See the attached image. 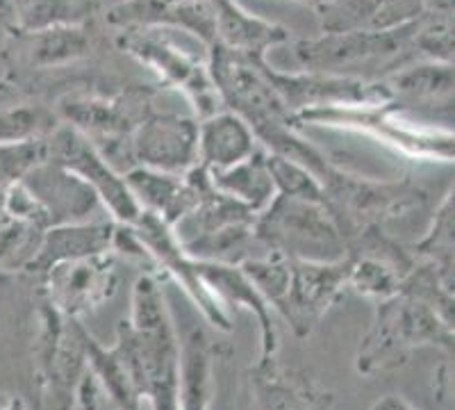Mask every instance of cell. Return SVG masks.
I'll use <instances>...</instances> for the list:
<instances>
[{
	"instance_id": "1",
	"label": "cell",
	"mask_w": 455,
	"mask_h": 410,
	"mask_svg": "<svg viewBox=\"0 0 455 410\" xmlns=\"http://www.w3.org/2000/svg\"><path fill=\"white\" fill-rule=\"evenodd\" d=\"M121 324L135 356L144 401L156 410H178L180 342L157 274L137 278L130 294V317Z\"/></svg>"
},
{
	"instance_id": "2",
	"label": "cell",
	"mask_w": 455,
	"mask_h": 410,
	"mask_svg": "<svg viewBox=\"0 0 455 410\" xmlns=\"http://www.w3.org/2000/svg\"><path fill=\"white\" fill-rule=\"evenodd\" d=\"M453 319L419 296L398 292L380 299L371 328L357 349L355 367L360 374H378L408 363L414 349L435 344L453 351Z\"/></svg>"
},
{
	"instance_id": "3",
	"label": "cell",
	"mask_w": 455,
	"mask_h": 410,
	"mask_svg": "<svg viewBox=\"0 0 455 410\" xmlns=\"http://www.w3.org/2000/svg\"><path fill=\"white\" fill-rule=\"evenodd\" d=\"M255 237L284 258L332 262L347 255L348 239L339 229L328 203L275 194L255 217Z\"/></svg>"
},
{
	"instance_id": "4",
	"label": "cell",
	"mask_w": 455,
	"mask_h": 410,
	"mask_svg": "<svg viewBox=\"0 0 455 410\" xmlns=\"http://www.w3.org/2000/svg\"><path fill=\"white\" fill-rule=\"evenodd\" d=\"M207 71L223 108L242 117L253 133L274 124L296 125L294 115L271 83L267 60L212 42L207 46Z\"/></svg>"
},
{
	"instance_id": "5",
	"label": "cell",
	"mask_w": 455,
	"mask_h": 410,
	"mask_svg": "<svg viewBox=\"0 0 455 410\" xmlns=\"http://www.w3.org/2000/svg\"><path fill=\"white\" fill-rule=\"evenodd\" d=\"M114 42L130 58L156 71L164 87L180 89L194 105L198 121L223 109L221 96L210 78L207 64L171 44L157 28H121Z\"/></svg>"
},
{
	"instance_id": "6",
	"label": "cell",
	"mask_w": 455,
	"mask_h": 410,
	"mask_svg": "<svg viewBox=\"0 0 455 410\" xmlns=\"http://www.w3.org/2000/svg\"><path fill=\"white\" fill-rule=\"evenodd\" d=\"M46 157L83 178L96 192L99 201L112 213L114 221L132 223L140 217V203L130 194L124 176L78 128H73L67 121L57 124L46 137Z\"/></svg>"
},
{
	"instance_id": "7",
	"label": "cell",
	"mask_w": 455,
	"mask_h": 410,
	"mask_svg": "<svg viewBox=\"0 0 455 410\" xmlns=\"http://www.w3.org/2000/svg\"><path fill=\"white\" fill-rule=\"evenodd\" d=\"M414 28L417 19L389 30L323 32L312 39L296 42L294 58L303 71L339 73L341 68H351L373 60L396 58L401 52L410 51Z\"/></svg>"
},
{
	"instance_id": "8",
	"label": "cell",
	"mask_w": 455,
	"mask_h": 410,
	"mask_svg": "<svg viewBox=\"0 0 455 410\" xmlns=\"http://www.w3.org/2000/svg\"><path fill=\"white\" fill-rule=\"evenodd\" d=\"M83 335L84 326L76 317H64L48 301L42 303L36 333V372L44 395L60 408H71L73 390L87 369Z\"/></svg>"
},
{
	"instance_id": "9",
	"label": "cell",
	"mask_w": 455,
	"mask_h": 410,
	"mask_svg": "<svg viewBox=\"0 0 455 410\" xmlns=\"http://www.w3.org/2000/svg\"><path fill=\"white\" fill-rule=\"evenodd\" d=\"M44 276V301L64 317L89 315L112 301L121 271L109 251L57 262Z\"/></svg>"
},
{
	"instance_id": "10",
	"label": "cell",
	"mask_w": 455,
	"mask_h": 410,
	"mask_svg": "<svg viewBox=\"0 0 455 410\" xmlns=\"http://www.w3.org/2000/svg\"><path fill=\"white\" fill-rule=\"evenodd\" d=\"M128 226L135 230L150 265L157 267V269H164V274L173 276L178 283H182L189 299L196 303L198 310L205 315V319L212 326L221 328V331H230V319H228L226 308L219 301L217 294L205 285V281L201 278V271H198V260H194L182 249L169 223L157 217V214L141 210L140 217L128 223Z\"/></svg>"
},
{
	"instance_id": "11",
	"label": "cell",
	"mask_w": 455,
	"mask_h": 410,
	"mask_svg": "<svg viewBox=\"0 0 455 410\" xmlns=\"http://www.w3.org/2000/svg\"><path fill=\"white\" fill-rule=\"evenodd\" d=\"M269 78L291 115L312 109L364 108L392 103L385 83H364L353 76L323 71L283 73L269 67Z\"/></svg>"
},
{
	"instance_id": "12",
	"label": "cell",
	"mask_w": 455,
	"mask_h": 410,
	"mask_svg": "<svg viewBox=\"0 0 455 410\" xmlns=\"http://www.w3.org/2000/svg\"><path fill=\"white\" fill-rule=\"evenodd\" d=\"M290 287L275 310L299 338H307L348 290V258L344 255L332 262L290 258Z\"/></svg>"
},
{
	"instance_id": "13",
	"label": "cell",
	"mask_w": 455,
	"mask_h": 410,
	"mask_svg": "<svg viewBox=\"0 0 455 410\" xmlns=\"http://www.w3.org/2000/svg\"><path fill=\"white\" fill-rule=\"evenodd\" d=\"M132 166L185 173L198 162V119L153 112L130 135Z\"/></svg>"
},
{
	"instance_id": "14",
	"label": "cell",
	"mask_w": 455,
	"mask_h": 410,
	"mask_svg": "<svg viewBox=\"0 0 455 410\" xmlns=\"http://www.w3.org/2000/svg\"><path fill=\"white\" fill-rule=\"evenodd\" d=\"M112 28H182L203 44L214 42L210 0H121L105 14Z\"/></svg>"
},
{
	"instance_id": "15",
	"label": "cell",
	"mask_w": 455,
	"mask_h": 410,
	"mask_svg": "<svg viewBox=\"0 0 455 410\" xmlns=\"http://www.w3.org/2000/svg\"><path fill=\"white\" fill-rule=\"evenodd\" d=\"M21 182L39 201L44 213L51 219V226L87 221L89 214L99 208L100 203L96 192L83 178L48 157L32 166L21 178Z\"/></svg>"
},
{
	"instance_id": "16",
	"label": "cell",
	"mask_w": 455,
	"mask_h": 410,
	"mask_svg": "<svg viewBox=\"0 0 455 410\" xmlns=\"http://www.w3.org/2000/svg\"><path fill=\"white\" fill-rule=\"evenodd\" d=\"M84 358L92 374L99 381L103 395L116 408H141L144 397H141L140 374H137L135 356L130 349L128 335L124 326H116V344L105 349L99 340H93L84 328Z\"/></svg>"
},
{
	"instance_id": "17",
	"label": "cell",
	"mask_w": 455,
	"mask_h": 410,
	"mask_svg": "<svg viewBox=\"0 0 455 410\" xmlns=\"http://www.w3.org/2000/svg\"><path fill=\"white\" fill-rule=\"evenodd\" d=\"M198 271L205 285L217 294L221 303H237L255 315L259 324V363L255 367H271L278 353V333H275L274 319H271V306L264 301V296L255 290L249 276L243 274L239 265H226V262H205L198 260Z\"/></svg>"
},
{
	"instance_id": "18",
	"label": "cell",
	"mask_w": 455,
	"mask_h": 410,
	"mask_svg": "<svg viewBox=\"0 0 455 410\" xmlns=\"http://www.w3.org/2000/svg\"><path fill=\"white\" fill-rule=\"evenodd\" d=\"M93 46L89 23L83 26H55L44 30H16L12 28L10 52L16 62L28 68H57L78 62Z\"/></svg>"
},
{
	"instance_id": "19",
	"label": "cell",
	"mask_w": 455,
	"mask_h": 410,
	"mask_svg": "<svg viewBox=\"0 0 455 410\" xmlns=\"http://www.w3.org/2000/svg\"><path fill=\"white\" fill-rule=\"evenodd\" d=\"M421 0H326L315 7L319 12L321 30H389L417 19Z\"/></svg>"
},
{
	"instance_id": "20",
	"label": "cell",
	"mask_w": 455,
	"mask_h": 410,
	"mask_svg": "<svg viewBox=\"0 0 455 410\" xmlns=\"http://www.w3.org/2000/svg\"><path fill=\"white\" fill-rule=\"evenodd\" d=\"M114 219L112 221H76L57 223L44 230L39 246L32 255L26 271L30 274H46L52 265L64 260L84 258V255L112 251Z\"/></svg>"
},
{
	"instance_id": "21",
	"label": "cell",
	"mask_w": 455,
	"mask_h": 410,
	"mask_svg": "<svg viewBox=\"0 0 455 410\" xmlns=\"http://www.w3.org/2000/svg\"><path fill=\"white\" fill-rule=\"evenodd\" d=\"M210 3L214 10V42L223 46L267 60L271 48L290 42V32L283 26L251 14L237 0H210Z\"/></svg>"
},
{
	"instance_id": "22",
	"label": "cell",
	"mask_w": 455,
	"mask_h": 410,
	"mask_svg": "<svg viewBox=\"0 0 455 410\" xmlns=\"http://www.w3.org/2000/svg\"><path fill=\"white\" fill-rule=\"evenodd\" d=\"M258 151L255 133L230 109H219L198 121V165L207 172H221Z\"/></svg>"
},
{
	"instance_id": "23",
	"label": "cell",
	"mask_w": 455,
	"mask_h": 410,
	"mask_svg": "<svg viewBox=\"0 0 455 410\" xmlns=\"http://www.w3.org/2000/svg\"><path fill=\"white\" fill-rule=\"evenodd\" d=\"M389 96L403 105L421 109H442L451 115L453 105V62L428 60L405 71L394 73L385 83Z\"/></svg>"
},
{
	"instance_id": "24",
	"label": "cell",
	"mask_w": 455,
	"mask_h": 410,
	"mask_svg": "<svg viewBox=\"0 0 455 410\" xmlns=\"http://www.w3.org/2000/svg\"><path fill=\"white\" fill-rule=\"evenodd\" d=\"M214 349L201 326L180 344L178 360V408L205 410L212 406Z\"/></svg>"
},
{
	"instance_id": "25",
	"label": "cell",
	"mask_w": 455,
	"mask_h": 410,
	"mask_svg": "<svg viewBox=\"0 0 455 410\" xmlns=\"http://www.w3.org/2000/svg\"><path fill=\"white\" fill-rule=\"evenodd\" d=\"M210 173H212V182L217 185V189L226 192L228 197L237 198L255 214L262 213L275 197L274 178H271L269 166H267V151H262V149H258L253 156L237 162V165Z\"/></svg>"
},
{
	"instance_id": "26",
	"label": "cell",
	"mask_w": 455,
	"mask_h": 410,
	"mask_svg": "<svg viewBox=\"0 0 455 410\" xmlns=\"http://www.w3.org/2000/svg\"><path fill=\"white\" fill-rule=\"evenodd\" d=\"M253 385V404L259 408H315L328 406L332 395L321 392L315 383L306 379L283 374L278 365L271 367H255L251 374Z\"/></svg>"
},
{
	"instance_id": "27",
	"label": "cell",
	"mask_w": 455,
	"mask_h": 410,
	"mask_svg": "<svg viewBox=\"0 0 455 410\" xmlns=\"http://www.w3.org/2000/svg\"><path fill=\"white\" fill-rule=\"evenodd\" d=\"M16 30L83 26L96 16L100 0H7Z\"/></svg>"
},
{
	"instance_id": "28",
	"label": "cell",
	"mask_w": 455,
	"mask_h": 410,
	"mask_svg": "<svg viewBox=\"0 0 455 410\" xmlns=\"http://www.w3.org/2000/svg\"><path fill=\"white\" fill-rule=\"evenodd\" d=\"M60 117L39 103H0V144L46 140Z\"/></svg>"
},
{
	"instance_id": "29",
	"label": "cell",
	"mask_w": 455,
	"mask_h": 410,
	"mask_svg": "<svg viewBox=\"0 0 455 410\" xmlns=\"http://www.w3.org/2000/svg\"><path fill=\"white\" fill-rule=\"evenodd\" d=\"M414 255L426 262H433L440 269L453 274L455 265V245H453V194H444L442 203L435 208L433 221L424 237L412 246Z\"/></svg>"
},
{
	"instance_id": "30",
	"label": "cell",
	"mask_w": 455,
	"mask_h": 410,
	"mask_svg": "<svg viewBox=\"0 0 455 410\" xmlns=\"http://www.w3.org/2000/svg\"><path fill=\"white\" fill-rule=\"evenodd\" d=\"M42 235V229L12 217L10 213L3 210V214H0V269H26L36 246H39Z\"/></svg>"
},
{
	"instance_id": "31",
	"label": "cell",
	"mask_w": 455,
	"mask_h": 410,
	"mask_svg": "<svg viewBox=\"0 0 455 410\" xmlns=\"http://www.w3.org/2000/svg\"><path fill=\"white\" fill-rule=\"evenodd\" d=\"M267 166H269L271 178H274L275 194L306 198V201L315 203H328L326 192H323V185H321L319 178L310 169L299 165V162L267 151Z\"/></svg>"
},
{
	"instance_id": "32",
	"label": "cell",
	"mask_w": 455,
	"mask_h": 410,
	"mask_svg": "<svg viewBox=\"0 0 455 410\" xmlns=\"http://www.w3.org/2000/svg\"><path fill=\"white\" fill-rule=\"evenodd\" d=\"M44 157H46V140L0 144V192L21 181Z\"/></svg>"
},
{
	"instance_id": "33",
	"label": "cell",
	"mask_w": 455,
	"mask_h": 410,
	"mask_svg": "<svg viewBox=\"0 0 455 410\" xmlns=\"http://www.w3.org/2000/svg\"><path fill=\"white\" fill-rule=\"evenodd\" d=\"M373 408H383V410H387V408H394V410H412L414 406L410 404V401H405L403 397H398V395H387V397H383V399L380 401H376V404H373Z\"/></svg>"
},
{
	"instance_id": "34",
	"label": "cell",
	"mask_w": 455,
	"mask_h": 410,
	"mask_svg": "<svg viewBox=\"0 0 455 410\" xmlns=\"http://www.w3.org/2000/svg\"><path fill=\"white\" fill-rule=\"evenodd\" d=\"M303 3H307V5H312V7H319V5H323L326 0H303Z\"/></svg>"
},
{
	"instance_id": "35",
	"label": "cell",
	"mask_w": 455,
	"mask_h": 410,
	"mask_svg": "<svg viewBox=\"0 0 455 410\" xmlns=\"http://www.w3.org/2000/svg\"><path fill=\"white\" fill-rule=\"evenodd\" d=\"M5 210V192H0V214Z\"/></svg>"
},
{
	"instance_id": "36",
	"label": "cell",
	"mask_w": 455,
	"mask_h": 410,
	"mask_svg": "<svg viewBox=\"0 0 455 410\" xmlns=\"http://www.w3.org/2000/svg\"><path fill=\"white\" fill-rule=\"evenodd\" d=\"M0 7H7V0H0Z\"/></svg>"
}]
</instances>
